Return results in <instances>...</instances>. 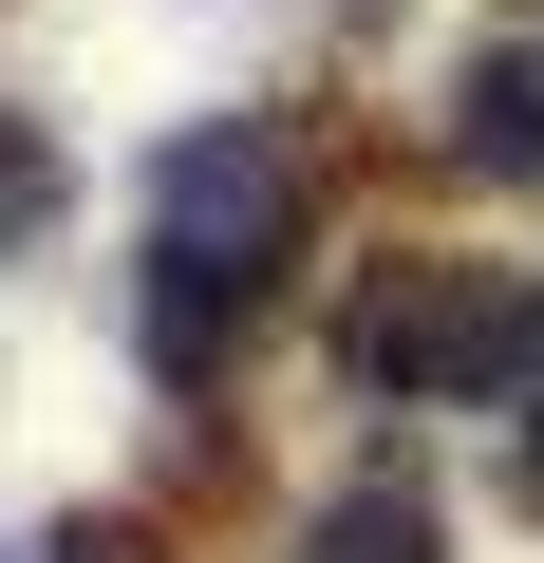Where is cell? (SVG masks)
Returning <instances> with one entry per match:
<instances>
[{"label": "cell", "mask_w": 544, "mask_h": 563, "mask_svg": "<svg viewBox=\"0 0 544 563\" xmlns=\"http://www.w3.org/2000/svg\"><path fill=\"white\" fill-rule=\"evenodd\" d=\"M338 357H357V395H507L525 357H544V301H525V282L507 263H451V244H413V263H376L357 282V301H338Z\"/></svg>", "instance_id": "2"}, {"label": "cell", "mask_w": 544, "mask_h": 563, "mask_svg": "<svg viewBox=\"0 0 544 563\" xmlns=\"http://www.w3.org/2000/svg\"><path fill=\"white\" fill-rule=\"evenodd\" d=\"M38 563H188V526H169V507H76Z\"/></svg>", "instance_id": "5"}, {"label": "cell", "mask_w": 544, "mask_h": 563, "mask_svg": "<svg viewBox=\"0 0 544 563\" xmlns=\"http://www.w3.org/2000/svg\"><path fill=\"white\" fill-rule=\"evenodd\" d=\"M301 563H451V507H432V470H357L338 507H320V544Z\"/></svg>", "instance_id": "4"}, {"label": "cell", "mask_w": 544, "mask_h": 563, "mask_svg": "<svg viewBox=\"0 0 544 563\" xmlns=\"http://www.w3.org/2000/svg\"><path fill=\"white\" fill-rule=\"evenodd\" d=\"M451 151H469L488 188H544V38H488V57H469V95H451Z\"/></svg>", "instance_id": "3"}, {"label": "cell", "mask_w": 544, "mask_h": 563, "mask_svg": "<svg viewBox=\"0 0 544 563\" xmlns=\"http://www.w3.org/2000/svg\"><path fill=\"white\" fill-rule=\"evenodd\" d=\"M301 132L282 113H207L151 151V376L169 395H225L244 357V301H282V244H301Z\"/></svg>", "instance_id": "1"}, {"label": "cell", "mask_w": 544, "mask_h": 563, "mask_svg": "<svg viewBox=\"0 0 544 563\" xmlns=\"http://www.w3.org/2000/svg\"><path fill=\"white\" fill-rule=\"evenodd\" d=\"M525 507H544V413H525Z\"/></svg>", "instance_id": "6"}]
</instances>
